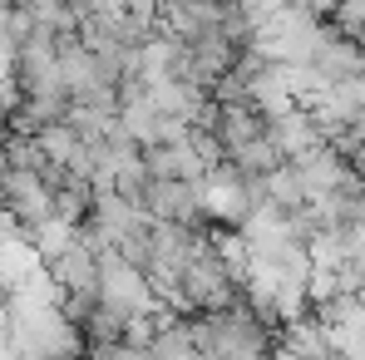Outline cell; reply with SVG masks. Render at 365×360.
<instances>
[{
    "label": "cell",
    "mask_w": 365,
    "mask_h": 360,
    "mask_svg": "<svg viewBox=\"0 0 365 360\" xmlns=\"http://www.w3.org/2000/svg\"><path fill=\"white\" fill-rule=\"evenodd\" d=\"M109 182H114V192H119V197H128V202H138V207H143V192H148V182H153V173H148V163H143V153H138V158H128V163H119Z\"/></svg>",
    "instance_id": "3"
},
{
    "label": "cell",
    "mask_w": 365,
    "mask_h": 360,
    "mask_svg": "<svg viewBox=\"0 0 365 360\" xmlns=\"http://www.w3.org/2000/svg\"><path fill=\"white\" fill-rule=\"evenodd\" d=\"M55 360H84V356H55Z\"/></svg>",
    "instance_id": "4"
},
{
    "label": "cell",
    "mask_w": 365,
    "mask_h": 360,
    "mask_svg": "<svg viewBox=\"0 0 365 360\" xmlns=\"http://www.w3.org/2000/svg\"><path fill=\"white\" fill-rule=\"evenodd\" d=\"M143 163H148L153 178H202V173H207V158L192 148V138L148 143V148H143Z\"/></svg>",
    "instance_id": "2"
},
{
    "label": "cell",
    "mask_w": 365,
    "mask_h": 360,
    "mask_svg": "<svg viewBox=\"0 0 365 360\" xmlns=\"http://www.w3.org/2000/svg\"><path fill=\"white\" fill-rule=\"evenodd\" d=\"M292 168H297V178H302L306 187V197H321V192H331L336 182H346L351 178V163H346V153L336 148V143H311L306 153H297L292 158Z\"/></svg>",
    "instance_id": "1"
}]
</instances>
